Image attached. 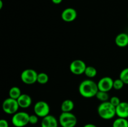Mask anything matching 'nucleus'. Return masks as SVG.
Wrapping results in <instances>:
<instances>
[{"instance_id":"1","label":"nucleus","mask_w":128,"mask_h":127,"mask_svg":"<svg viewBox=\"0 0 128 127\" xmlns=\"http://www.w3.org/2000/svg\"><path fill=\"white\" fill-rule=\"evenodd\" d=\"M78 90L80 94L86 98L96 97L99 91L98 83L91 79L82 81L79 85Z\"/></svg>"},{"instance_id":"2","label":"nucleus","mask_w":128,"mask_h":127,"mask_svg":"<svg viewBox=\"0 0 128 127\" xmlns=\"http://www.w3.org/2000/svg\"><path fill=\"white\" fill-rule=\"evenodd\" d=\"M98 113L102 119L109 120L116 115V107L110 101L102 102L98 107Z\"/></svg>"},{"instance_id":"3","label":"nucleus","mask_w":128,"mask_h":127,"mask_svg":"<svg viewBox=\"0 0 128 127\" xmlns=\"http://www.w3.org/2000/svg\"><path fill=\"white\" fill-rule=\"evenodd\" d=\"M58 121L61 127H75L78 122L75 115L71 112H62Z\"/></svg>"},{"instance_id":"4","label":"nucleus","mask_w":128,"mask_h":127,"mask_svg":"<svg viewBox=\"0 0 128 127\" xmlns=\"http://www.w3.org/2000/svg\"><path fill=\"white\" fill-rule=\"evenodd\" d=\"M30 116L25 112H18L12 115L11 123L15 127H24L30 123Z\"/></svg>"},{"instance_id":"5","label":"nucleus","mask_w":128,"mask_h":127,"mask_svg":"<svg viewBox=\"0 0 128 127\" xmlns=\"http://www.w3.org/2000/svg\"><path fill=\"white\" fill-rule=\"evenodd\" d=\"M20 106L17 100L13 99L10 97L6 98L3 101L2 108L3 112L8 115H14L18 112Z\"/></svg>"},{"instance_id":"6","label":"nucleus","mask_w":128,"mask_h":127,"mask_svg":"<svg viewBox=\"0 0 128 127\" xmlns=\"http://www.w3.org/2000/svg\"><path fill=\"white\" fill-rule=\"evenodd\" d=\"M38 73L35 70L32 68H27L21 72V80L26 85H32L37 82Z\"/></svg>"},{"instance_id":"7","label":"nucleus","mask_w":128,"mask_h":127,"mask_svg":"<svg viewBox=\"0 0 128 127\" xmlns=\"http://www.w3.org/2000/svg\"><path fill=\"white\" fill-rule=\"evenodd\" d=\"M34 114L42 118L50 115V107L44 101H38L34 106Z\"/></svg>"},{"instance_id":"8","label":"nucleus","mask_w":128,"mask_h":127,"mask_svg":"<svg viewBox=\"0 0 128 127\" xmlns=\"http://www.w3.org/2000/svg\"><path fill=\"white\" fill-rule=\"evenodd\" d=\"M87 65L83 61L76 59L71 62L70 65V70L72 73L76 75H80L84 73Z\"/></svg>"},{"instance_id":"9","label":"nucleus","mask_w":128,"mask_h":127,"mask_svg":"<svg viewBox=\"0 0 128 127\" xmlns=\"http://www.w3.org/2000/svg\"><path fill=\"white\" fill-rule=\"evenodd\" d=\"M114 80L110 77H104L98 82V87L100 91L108 92L113 88Z\"/></svg>"},{"instance_id":"10","label":"nucleus","mask_w":128,"mask_h":127,"mask_svg":"<svg viewBox=\"0 0 128 127\" xmlns=\"http://www.w3.org/2000/svg\"><path fill=\"white\" fill-rule=\"evenodd\" d=\"M78 16L77 11L72 7L64 9L61 13V18L64 21L67 22H72L76 19Z\"/></svg>"},{"instance_id":"11","label":"nucleus","mask_w":128,"mask_h":127,"mask_svg":"<svg viewBox=\"0 0 128 127\" xmlns=\"http://www.w3.org/2000/svg\"><path fill=\"white\" fill-rule=\"evenodd\" d=\"M59 121L51 115L42 118L41 123V127H58Z\"/></svg>"},{"instance_id":"12","label":"nucleus","mask_w":128,"mask_h":127,"mask_svg":"<svg viewBox=\"0 0 128 127\" xmlns=\"http://www.w3.org/2000/svg\"><path fill=\"white\" fill-rule=\"evenodd\" d=\"M116 115L120 118H128V102H121L116 107Z\"/></svg>"},{"instance_id":"13","label":"nucleus","mask_w":128,"mask_h":127,"mask_svg":"<svg viewBox=\"0 0 128 127\" xmlns=\"http://www.w3.org/2000/svg\"><path fill=\"white\" fill-rule=\"evenodd\" d=\"M18 103L20 108H27L31 106L32 103V98L26 93H22L17 99Z\"/></svg>"},{"instance_id":"14","label":"nucleus","mask_w":128,"mask_h":127,"mask_svg":"<svg viewBox=\"0 0 128 127\" xmlns=\"http://www.w3.org/2000/svg\"><path fill=\"white\" fill-rule=\"evenodd\" d=\"M115 43L118 47H125L128 46V34L125 32H121L116 36Z\"/></svg>"},{"instance_id":"15","label":"nucleus","mask_w":128,"mask_h":127,"mask_svg":"<svg viewBox=\"0 0 128 127\" xmlns=\"http://www.w3.org/2000/svg\"><path fill=\"white\" fill-rule=\"evenodd\" d=\"M74 108V103L71 100L66 99L62 102L61 110L62 112H71Z\"/></svg>"},{"instance_id":"16","label":"nucleus","mask_w":128,"mask_h":127,"mask_svg":"<svg viewBox=\"0 0 128 127\" xmlns=\"http://www.w3.org/2000/svg\"><path fill=\"white\" fill-rule=\"evenodd\" d=\"M21 94L22 93H21V89L16 86L11 87L9 90V97L13 99L17 100Z\"/></svg>"},{"instance_id":"17","label":"nucleus","mask_w":128,"mask_h":127,"mask_svg":"<svg viewBox=\"0 0 128 127\" xmlns=\"http://www.w3.org/2000/svg\"><path fill=\"white\" fill-rule=\"evenodd\" d=\"M112 127H128V120L127 118H116L112 123Z\"/></svg>"},{"instance_id":"18","label":"nucleus","mask_w":128,"mask_h":127,"mask_svg":"<svg viewBox=\"0 0 128 127\" xmlns=\"http://www.w3.org/2000/svg\"><path fill=\"white\" fill-rule=\"evenodd\" d=\"M85 75L88 78H94L97 75V70L92 66H87L84 72Z\"/></svg>"},{"instance_id":"19","label":"nucleus","mask_w":128,"mask_h":127,"mask_svg":"<svg viewBox=\"0 0 128 127\" xmlns=\"http://www.w3.org/2000/svg\"><path fill=\"white\" fill-rule=\"evenodd\" d=\"M49 81V76L47 73L44 72H41L39 73L38 75L37 82H38L40 84L44 85L48 83Z\"/></svg>"},{"instance_id":"20","label":"nucleus","mask_w":128,"mask_h":127,"mask_svg":"<svg viewBox=\"0 0 128 127\" xmlns=\"http://www.w3.org/2000/svg\"><path fill=\"white\" fill-rule=\"evenodd\" d=\"M96 97L98 100L101 101V102H104L108 101L109 98H110V96H109L108 92H102V91L99 90L97 94H96Z\"/></svg>"},{"instance_id":"21","label":"nucleus","mask_w":128,"mask_h":127,"mask_svg":"<svg viewBox=\"0 0 128 127\" xmlns=\"http://www.w3.org/2000/svg\"><path fill=\"white\" fill-rule=\"evenodd\" d=\"M120 78H121L124 84L128 85V67L124 68L120 73Z\"/></svg>"},{"instance_id":"22","label":"nucleus","mask_w":128,"mask_h":127,"mask_svg":"<svg viewBox=\"0 0 128 127\" xmlns=\"http://www.w3.org/2000/svg\"><path fill=\"white\" fill-rule=\"evenodd\" d=\"M124 85V83L122 82L121 78H117V79L114 80L113 88H114L115 90H120L122 89L123 88Z\"/></svg>"},{"instance_id":"23","label":"nucleus","mask_w":128,"mask_h":127,"mask_svg":"<svg viewBox=\"0 0 128 127\" xmlns=\"http://www.w3.org/2000/svg\"><path fill=\"white\" fill-rule=\"evenodd\" d=\"M110 102L112 105L114 106L115 107H117L120 103H121V100H120V98L118 97H116V96H113V97H111L110 99Z\"/></svg>"},{"instance_id":"24","label":"nucleus","mask_w":128,"mask_h":127,"mask_svg":"<svg viewBox=\"0 0 128 127\" xmlns=\"http://www.w3.org/2000/svg\"><path fill=\"white\" fill-rule=\"evenodd\" d=\"M39 121V117L36 115V114L31 115L30 116V120H29V122L30 124L31 125H36L37 124L38 122Z\"/></svg>"},{"instance_id":"25","label":"nucleus","mask_w":128,"mask_h":127,"mask_svg":"<svg viewBox=\"0 0 128 127\" xmlns=\"http://www.w3.org/2000/svg\"><path fill=\"white\" fill-rule=\"evenodd\" d=\"M0 127H9L8 122L5 119H1L0 120Z\"/></svg>"},{"instance_id":"26","label":"nucleus","mask_w":128,"mask_h":127,"mask_svg":"<svg viewBox=\"0 0 128 127\" xmlns=\"http://www.w3.org/2000/svg\"><path fill=\"white\" fill-rule=\"evenodd\" d=\"M83 127H98L96 125H95L92 124V123H88V124H86L85 125H84Z\"/></svg>"},{"instance_id":"27","label":"nucleus","mask_w":128,"mask_h":127,"mask_svg":"<svg viewBox=\"0 0 128 127\" xmlns=\"http://www.w3.org/2000/svg\"><path fill=\"white\" fill-rule=\"evenodd\" d=\"M52 2H53L55 4H59L61 3V2L62 1V0H51Z\"/></svg>"},{"instance_id":"28","label":"nucleus","mask_w":128,"mask_h":127,"mask_svg":"<svg viewBox=\"0 0 128 127\" xmlns=\"http://www.w3.org/2000/svg\"><path fill=\"white\" fill-rule=\"evenodd\" d=\"M2 6H3V2H2V0H0V9L2 8Z\"/></svg>"},{"instance_id":"29","label":"nucleus","mask_w":128,"mask_h":127,"mask_svg":"<svg viewBox=\"0 0 128 127\" xmlns=\"http://www.w3.org/2000/svg\"></svg>"}]
</instances>
